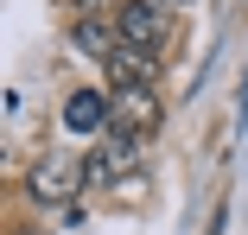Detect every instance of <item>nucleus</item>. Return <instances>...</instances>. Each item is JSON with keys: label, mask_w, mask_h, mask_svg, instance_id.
Returning a JSON list of instances; mask_svg holds the SVG:
<instances>
[{"label": "nucleus", "mask_w": 248, "mask_h": 235, "mask_svg": "<svg viewBox=\"0 0 248 235\" xmlns=\"http://www.w3.org/2000/svg\"><path fill=\"white\" fill-rule=\"evenodd\" d=\"M83 178H89V165L83 159H64V153H45L38 165H32V178H26V191L38 197V204H77V191H83Z\"/></svg>", "instance_id": "1"}, {"label": "nucleus", "mask_w": 248, "mask_h": 235, "mask_svg": "<svg viewBox=\"0 0 248 235\" xmlns=\"http://www.w3.org/2000/svg\"><path fill=\"white\" fill-rule=\"evenodd\" d=\"M115 32H121V44L159 51V44L172 38V7H166V0H127V7L115 13Z\"/></svg>", "instance_id": "2"}, {"label": "nucleus", "mask_w": 248, "mask_h": 235, "mask_svg": "<svg viewBox=\"0 0 248 235\" xmlns=\"http://www.w3.org/2000/svg\"><path fill=\"white\" fill-rule=\"evenodd\" d=\"M64 127H70V133H108V127H115V96L77 89V96L64 102Z\"/></svg>", "instance_id": "3"}, {"label": "nucleus", "mask_w": 248, "mask_h": 235, "mask_svg": "<svg viewBox=\"0 0 248 235\" xmlns=\"http://www.w3.org/2000/svg\"><path fill=\"white\" fill-rule=\"evenodd\" d=\"M134 153H140V133L134 127H108L102 147H95V159H89V178H121L134 165Z\"/></svg>", "instance_id": "4"}, {"label": "nucleus", "mask_w": 248, "mask_h": 235, "mask_svg": "<svg viewBox=\"0 0 248 235\" xmlns=\"http://www.w3.org/2000/svg\"><path fill=\"white\" fill-rule=\"evenodd\" d=\"M159 121V102H153V89L146 83H134V89H115V127H134V133H146Z\"/></svg>", "instance_id": "5"}, {"label": "nucleus", "mask_w": 248, "mask_h": 235, "mask_svg": "<svg viewBox=\"0 0 248 235\" xmlns=\"http://www.w3.org/2000/svg\"><path fill=\"white\" fill-rule=\"evenodd\" d=\"M70 44H77L83 58H95V64H108V58L121 51V32H115L108 19H77V26H70Z\"/></svg>", "instance_id": "6"}, {"label": "nucleus", "mask_w": 248, "mask_h": 235, "mask_svg": "<svg viewBox=\"0 0 248 235\" xmlns=\"http://www.w3.org/2000/svg\"><path fill=\"white\" fill-rule=\"evenodd\" d=\"M108 83H115V89L153 83V51H140V44H121V51L108 58Z\"/></svg>", "instance_id": "7"}, {"label": "nucleus", "mask_w": 248, "mask_h": 235, "mask_svg": "<svg viewBox=\"0 0 248 235\" xmlns=\"http://www.w3.org/2000/svg\"><path fill=\"white\" fill-rule=\"evenodd\" d=\"M127 0H77V19H95V13H121Z\"/></svg>", "instance_id": "8"}, {"label": "nucleus", "mask_w": 248, "mask_h": 235, "mask_svg": "<svg viewBox=\"0 0 248 235\" xmlns=\"http://www.w3.org/2000/svg\"><path fill=\"white\" fill-rule=\"evenodd\" d=\"M19 235H38V229H19Z\"/></svg>", "instance_id": "9"}, {"label": "nucleus", "mask_w": 248, "mask_h": 235, "mask_svg": "<svg viewBox=\"0 0 248 235\" xmlns=\"http://www.w3.org/2000/svg\"><path fill=\"white\" fill-rule=\"evenodd\" d=\"M166 7H172V0H166Z\"/></svg>", "instance_id": "10"}]
</instances>
